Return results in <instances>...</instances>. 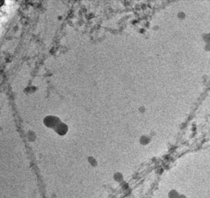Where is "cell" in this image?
Wrapping results in <instances>:
<instances>
[{
  "label": "cell",
  "instance_id": "1",
  "mask_svg": "<svg viewBox=\"0 0 210 198\" xmlns=\"http://www.w3.org/2000/svg\"><path fill=\"white\" fill-rule=\"evenodd\" d=\"M58 119L54 116H48L45 119V123L48 127H54L58 126Z\"/></svg>",
  "mask_w": 210,
  "mask_h": 198
},
{
  "label": "cell",
  "instance_id": "2",
  "mask_svg": "<svg viewBox=\"0 0 210 198\" xmlns=\"http://www.w3.org/2000/svg\"><path fill=\"white\" fill-rule=\"evenodd\" d=\"M4 1H1V6L4 4Z\"/></svg>",
  "mask_w": 210,
  "mask_h": 198
}]
</instances>
